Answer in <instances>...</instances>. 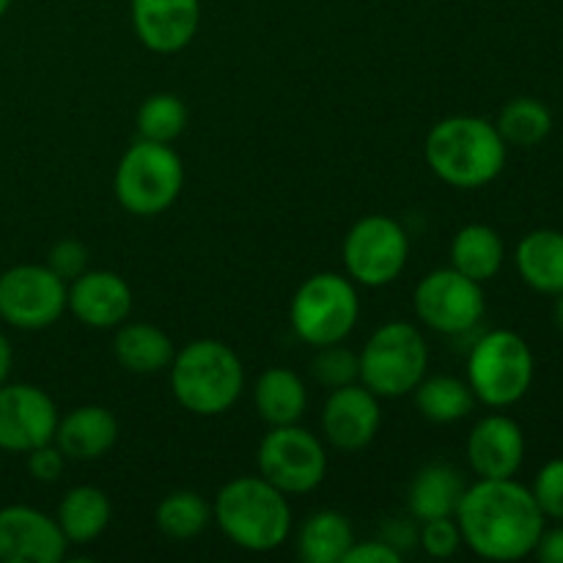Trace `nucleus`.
I'll use <instances>...</instances> for the list:
<instances>
[{
  "instance_id": "1",
  "label": "nucleus",
  "mask_w": 563,
  "mask_h": 563,
  "mask_svg": "<svg viewBox=\"0 0 563 563\" xmlns=\"http://www.w3.org/2000/svg\"><path fill=\"white\" fill-rule=\"evenodd\" d=\"M462 544L478 559L520 561L533 555L544 531V515L533 493L517 478H478L456 509Z\"/></svg>"
},
{
  "instance_id": "2",
  "label": "nucleus",
  "mask_w": 563,
  "mask_h": 563,
  "mask_svg": "<svg viewBox=\"0 0 563 563\" xmlns=\"http://www.w3.org/2000/svg\"><path fill=\"white\" fill-rule=\"evenodd\" d=\"M509 146L498 126L482 115L440 119L423 141V159L443 185L456 190H478L504 174Z\"/></svg>"
},
{
  "instance_id": "3",
  "label": "nucleus",
  "mask_w": 563,
  "mask_h": 563,
  "mask_svg": "<svg viewBox=\"0 0 563 563\" xmlns=\"http://www.w3.org/2000/svg\"><path fill=\"white\" fill-rule=\"evenodd\" d=\"M212 520L234 548L245 553H273L289 542L295 517L289 495L264 476H236L220 487Z\"/></svg>"
},
{
  "instance_id": "4",
  "label": "nucleus",
  "mask_w": 563,
  "mask_h": 563,
  "mask_svg": "<svg viewBox=\"0 0 563 563\" xmlns=\"http://www.w3.org/2000/svg\"><path fill=\"white\" fill-rule=\"evenodd\" d=\"M170 394L198 418L225 416L245 390V366L220 339H196L176 350L168 366Z\"/></svg>"
},
{
  "instance_id": "5",
  "label": "nucleus",
  "mask_w": 563,
  "mask_h": 563,
  "mask_svg": "<svg viewBox=\"0 0 563 563\" xmlns=\"http://www.w3.org/2000/svg\"><path fill=\"white\" fill-rule=\"evenodd\" d=\"M185 187V163L170 143L137 137L121 154L113 174V196L132 218H157L168 212Z\"/></svg>"
},
{
  "instance_id": "6",
  "label": "nucleus",
  "mask_w": 563,
  "mask_h": 563,
  "mask_svg": "<svg viewBox=\"0 0 563 563\" xmlns=\"http://www.w3.org/2000/svg\"><path fill=\"white\" fill-rule=\"evenodd\" d=\"M537 374L533 350L515 330H489L467 352V385L493 410L526 399Z\"/></svg>"
},
{
  "instance_id": "7",
  "label": "nucleus",
  "mask_w": 563,
  "mask_h": 563,
  "mask_svg": "<svg viewBox=\"0 0 563 563\" xmlns=\"http://www.w3.org/2000/svg\"><path fill=\"white\" fill-rule=\"evenodd\" d=\"M361 319V295L350 275L313 273L302 280L289 302V324L302 344H341Z\"/></svg>"
},
{
  "instance_id": "8",
  "label": "nucleus",
  "mask_w": 563,
  "mask_h": 563,
  "mask_svg": "<svg viewBox=\"0 0 563 563\" xmlns=\"http://www.w3.org/2000/svg\"><path fill=\"white\" fill-rule=\"evenodd\" d=\"M361 383L379 399H401L418 388L429 368V344L421 330L405 319L385 322L357 352Z\"/></svg>"
},
{
  "instance_id": "9",
  "label": "nucleus",
  "mask_w": 563,
  "mask_h": 563,
  "mask_svg": "<svg viewBox=\"0 0 563 563\" xmlns=\"http://www.w3.org/2000/svg\"><path fill=\"white\" fill-rule=\"evenodd\" d=\"M341 258L346 275L357 286L383 289L405 273L410 258V234L390 214H366L346 231Z\"/></svg>"
},
{
  "instance_id": "10",
  "label": "nucleus",
  "mask_w": 563,
  "mask_h": 563,
  "mask_svg": "<svg viewBox=\"0 0 563 563\" xmlns=\"http://www.w3.org/2000/svg\"><path fill=\"white\" fill-rule=\"evenodd\" d=\"M256 465L258 476L295 498V495H308L322 487L328 476V449L319 434L300 423L269 427L256 449Z\"/></svg>"
},
{
  "instance_id": "11",
  "label": "nucleus",
  "mask_w": 563,
  "mask_h": 563,
  "mask_svg": "<svg viewBox=\"0 0 563 563\" xmlns=\"http://www.w3.org/2000/svg\"><path fill=\"white\" fill-rule=\"evenodd\" d=\"M412 306H416L418 322L440 335L471 333L487 311L482 284L462 275L451 264L432 269L418 280Z\"/></svg>"
},
{
  "instance_id": "12",
  "label": "nucleus",
  "mask_w": 563,
  "mask_h": 563,
  "mask_svg": "<svg viewBox=\"0 0 563 563\" xmlns=\"http://www.w3.org/2000/svg\"><path fill=\"white\" fill-rule=\"evenodd\" d=\"M66 313V280L47 264H16L0 275V319L9 328L36 330L53 328Z\"/></svg>"
},
{
  "instance_id": "13",
  "label": "nucleus",
  "mask_w": 563,
  "mask_h": 563,
  "mask_svg": "<svg viewBox=\"0 0 563 563\" xmlns=\"http://www.w3.org/2000/svg\"><path fill=\"white\" fill-rule=\"evenodd\" d=\"M58 418L53 396L38 385H0V451L27 454L38 445L53 443Z\"/></svg>"
},
{
  "instance_id": "14",
  "label": "nucleus",
  "mask_w": 563,
  "mask_h": 563,
  "mask_svg": "<svg viewBox=\"0 0 563 563\" xmlns=\"http://www.w3.org/2000/svg\"><path fill=\"white\" fill-rule=\"evenodd\" d=\"M319 423H322V438L330 449L341 454H357L377 440L379 427H383L379 396L372 394L363 383L330 390Z\"/></svg>"
},
{
  "instance_id": "15",
  "label": "nucleus",
  "mask_w": 563,
  "mask_h": 563,
  "mask_svg": "<svg viewBox=\"0 0 563 563\" xmlns=\"http://www.w3.org/2000/svg\"><path fill=\"white\" fill-rule=\"evenodd\" d=\"M64 531L55 517L33 506H3L0 509V561L3 563H60L66 559Z\"/></svg>"
},
{
  "instance_id": "16",
  "label": "nucleus",
  "mask_w": 563,
  "mask_h": 563,
  "mask_svg": "<svg viewBox=\"0 0 563 563\" xmlns=\"http://www.w3.org/2000/svg\"><path fill=\"white\" fill-rule=\"evenodd\" d=\"M135 297L113 269H91L66 284V311L91 330H115L130 319Z\"/></svg>"
},
{
  "instance_id": "17",
  "label": "nucleus",
  "mask_w": 563,
  "mask_h": 563,
  "mask_svg": "<svg viewBox=\"0 0 563 563\" xmlns=\"http://www.w3.org/2000/svg\"><path fill=\"white\" fill-rule=\"evenodd\" d=\"M465 456L478 478H515L526 462V432L506 412H489L467 432Z\"/></svg>"
},
{
  "instance_id": "18",
  "label": "nucleus",
  "mask_w": 563,
  "mask_h": 563,
  "mask_svg": "<svg viewBox=\"0 0 563 563\" xmlns=\"http://www.w3.org/2000/svg\"><path fill=\"white\" fill-rule=\"evenodd\" d=\"M137 42L157 55L181 53L201 25V0H130Z\"/></svg>"
},
{
  "instance_id": "19",
  "label": "nucleus",
  "mask_w": 563,
  "mask_h": 563,
  "mask_svg": "<svg viewBox=\"0 0 563 563\" xmlns=\"http://www.w3.org/2000/svg\"><path fill=\"white\" fill-rule=\"evenodd\" d=\"M119 440V418L102 405L71 407L58 418L53 443L71 462H97L113 451Z\"/></svg>"
},
{
  "instance_id": "20",
  "label": "nucleus",
  "mask_w": 563,
  "mask_h": 563,
  "mask_svg": "<svg viewBox=\"0 0 563 563\" xmlns=\"http://www.w3.org/2000/svg\"><path fill=\"white\" fill-rule=\"evenodd\" d=\"M174 355V339L159 324L130 322L126 319L124 324L115 328L113 357L124 372L137 374V377L168 372Z\"/></svg>"
},
{
  "instance_id": "21",
  "label": "nucleus",
  "mask_w": 563,
  "mask_h": 563,
  "mask_svg": "<svg viewBox=\"0 0 563 563\" xmlns=\"http://www.w3.org/2000/svg\"><path fill=\"white\" fill-rule=\"evenodd\" d=\"M465 476L449 462H429L407 487V509L418 522L434 517H454L465 495Z\"/></svg>"
},
{
  "instance_id": "22",
  "label": "nucleus",
  "mask_w": 563,
  "mask_h": 563,
  "mask_svg": "<svg viewBox=\"0 0 563 563\" xmlns=\"http://www.w3.org/2000/svg\"><path fill=\"white\" fill-rule=\"evenodd\" d=\"M253 405L267 427L300 423L308 410V388L291 368L269 366L253 383Z\"/></svg>"
},
{
  "instance_id": "23",
  "label": "nucleus",
  "mask_w": 563,
  "mask_h": 563,
  "mask_svg": "<svg viewBox=\"0 0 563 563\" xmlns=\"http://www.w3.org/2000/svg\"><path fill=\"white\" fill-rule=\"evenodd\" d=\"M110 520H113V506H110L108 493L93 484H77L66 489L55 509V522L69 544L97 542L108 531Z\"/></svg>"
},
{
  "instance_id": "24",
  "label": "nucleus",
  "mask_w": 563,
  "mask_h": 563,
  "mask_svg": "<svg viewBox=\"0 0 563 563\" xmlns=\"http://www.w3.org/2000/svg\"><path fill=\"white\" fill-rule=\"evenodd\" d=\"M515 264L520 278L539 295H561L563 291V231L537 229L520 240L515 251Z\"/></svg>"
},
{
  "instance_id": "25",
  "label": "nucleus",
  "mask_w": 563,
  "mask_h": 563,
  "mask_svg": "<svg viewBox=\"0 0 563 563\" xmlns=\"http://www.w3.org/2000/svg\"><path fill=\"white\" fill-rule=\"evenodd\" d=\"M451 267L460 269L467 278L487 284L504 269L506 245L504 236L487 223H467L451 240Z\"/></svg>"
},
{
  "instance_id": "26",
  "label": "nucleus",
  "mask_w": 563,
  "mask_h": 563,
  "mask_svg": "<svg viewBox=\"0 0 563 563\" xmlns=\"http://www.w3.org/2000/svg\"><path fill=\"white\" fill-rule=\"evenodd\" d=\"M355 539V528L344 511L319 509L306 517L295 542L297 555L306 563H344Z\"/></svg>"
},
{
  "instance_id": "27",
  "label": "nucleus",
  "mask_w": 563,
  "mask_h": 563,
  "mask_svg": "<svg viewBox=\"0 0 563 563\" xmlns=\"http://www.w3.org/2000/svg\"><path fill=\"white\" fill-rule=\"evenodd\" d=\"M412 394H416L418 412L438 427L465 421L476 407V396L467 379L451 377V374H434V377L427 374Z\"/></svg>"
},
{
  "instance_id": "28",
  "label": "nucleus",
  "mask_w": 563,
  "mask_h": 563,
  "mask_svg": "<svg viewBox=\"0 0 563 563\" xmlns=\"http://www.w3.org/2000/svg\"><path fill=\"white\" fill-rule=\"evenodd\" d=\"M212 522V504L201 493L176 489L168 493L154 509V526L170 542H192Z\"/></svg>"
},
{
  "instance_id": "29",
  "label": "nucleus",
  "mask_w": 563,
  "mask_h": 563,
  "mask_svg": "<svg viewBox=\"0 0 563 563\" xmlns=\"http://www.w3.org/2000/svg\"><path fill=\"white\" fill-rule=\"evenodd\" d=\"M495 126H498L506 146L533 148L548 141L550 132H553V113L542 99L515 97L500 108Z\"/></svg>"
},
{
  "instance_id": "30",
  "label": "nucleus",
  "mask_w": 563,
  "mask_h": 563,
  "mask_svg": "<svg viewBox=\"0 0 563 563\" xmlns=\"http://www.w3.org/2000/svg\"><path fill=\"white\" fill-rule=\"evenodd\" d=\"M187 119H190V113H187L185 99L176 97V93L170 91L152 93V97L143 99L141 108H137V137L154 143H174L176 137L185 132Z\"/></svg>"
},
{
  "instance_id": "31",
  "label": "nucleus",
  "mask_w": 563,
  "mask_h": 563,
  "mask_svg": "<svg viewBox=\"0 0 563 563\" xmlns=\"http://www.w3.org/2000/svg\"><path fill=\"white\" fill-rule=\"evenodd\" d=\"M311 377L317 379V385L322 388L335 390L344 388V385L361 383V363H357V352L341 344H328L319 346L317 355L311 361Z\"/></svg>"
},
{
  "instance_id": "32",
  "label": "nucleus",
  "mask_w": 563,
  "mask_h": 563,
  "mask_svg": "<svg viewBox=\"0 0 563 563\" xmlns=\"http://www.w3.org/2000/svg\"><path fill=\"white\" fill-rule=\"evenodd\" d=\"M418 548L429 555V559H451L460 553L462 533L456 526V517H434V520H423L418 528Z\"/></svg>"
},
{
  "instance_id": "33",
  "label": "nucleus",
  "mask_w": 563,
  "mask_h": 563,
  "mask_svg": "<svg viewBox=\"0 0 563 563\" xmlns=\"http://www.w3.org/2000/svg\"><path fill=\"white\" fill-rule=\"evenodd\" d=\"M533 500L542 509L544 520L563 522V456L550 460L533 478Z\"/></svg>"
},
{
  "instance_id": "34",
  "label": "nucleus",
  "mask_w": 563,
  "mask_h": 563,
  "mask_svg": "<svg viewBox=\"0 0 563 563\" xmlns=\"http://www.w3.org/2000/svg\"><path fill=\"white\" fill-rule=\"evenodd\" d=\"M88 247L80 240H58L47 253V267L58 275L60 280H75L88 269Z\"/></svg>"
},
{
  "instance_id": "35",
  "label": "nucleus",
  "mask_w": 563,
  "mask_h": 563,
  "mask_svg": "<svg viewBox=\"0 0 563 563\" xmlns=\"http://www.w3.org/2000/svg\"><path fill=\"white\" fill-rule=\"evenodd\" d=\"M27 473H31L36 482L42 484H53L58 482L60 473H64L66 467V456L60 454V449L55 443H44L38 445V449L27 451Z\"/></svg>"
},
{
  "instance_id": "36",
  "label": "nucleus",
  "mask_w": 563,
  "mask_h": 563,
  "mask_svg": "<svg viewBox=\"0 0 563 563\" xmlns=\"http://www.w3.org/2000/svg\"><path fill=\"white\" fill-rule=\"evenodd\" d=\"M344 563H401V553L383 537L372 539V542H357L355 539V544L346 550Z\"/></svg>"
},
{
  "instance_id": "37",
  "label": "nucleus",
  "mask_w": 563,
  "mask_h": 563,
  "mask_svg": "<svg viewBox=\"0 0 563 563\" xmlns=\"http://www.w3.org/2000/svg\"><path fill=\"white\" fill-rule=\"evenodd\" d=\"M533 555L542 563H563V526L544 528L537 548H533Z\"/></svg>"
},
{
  "instance_id": "38",
  "label": "nucleus",
  "mask_w": 563,
  "mask_h": 563,
  "mask_svg": "<svg viewBox=\"0 0 563 563\" xmlns=\"http://www.w3.org/2000/svg\"><path fill=\"white\" fill-rule=\"evenodd\" d=\"M11 363H14V350H11L9 339H5V335L0 333V385L9 383Z\"/></svg>"
},
{
  "instance_id": "39",
  "label": "nucleus",
  "mask_w": 563,
  "mask_h": 563,
  "mask_svg": "<svg viewBox=\"0 0 563 563\" xmlns=\"http://www.w3.org/2000/svg\"><path fill=\"white\" fill-rule=\"evenodd\" d=\"M553 322H555V328H559L561 333H563V291H561V295H555V306H553Z\"/></svg>"
},
{
  "instance_id": "40",
  "label": "nucleus",
  "mask_w": 563,
  "mask_h": 563,
  "mask_svg": "<svg viewBox=\"0 0 563 563\" xmlns=\"http://www.w3.org/2000/svg\"><path fill=\"white\" fill-rule=\"evenodd\" d=\"M9 5H11V0H0V20H3V14L9 11Z\"/></svg>"
}]
</instances>
